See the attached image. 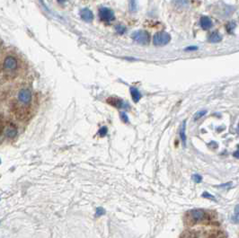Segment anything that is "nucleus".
I'll use <instances>...</instances> for the list:
<instances>
[{"label": "nucleus", "instance_id": "f257e3e1", "mask_svg": "<svg viewBox=\"0 0 239 238\" xmlns=\"http://www.w3.org/2000/svg\"><path fill=\"white\" fill-rule=\"evenodd\" d=\"M207 218V212L203 209H191L186 214L187 223L194 225Z\"/></svg>", "mask_w": 239, "mask_h": 238}, {"label": "nucleus", "instance_id": "f03ea898", "mask_svg": "<svg viewBox=\"0 0 239 238\" xmlns=\"http://www.w3.org/2000/svg\"><path fill=\"white\" fill-rule=\"evenodd\" d=\"M18 68V62L13 56H8L3 62V72L7 74H13Z\"/></svg>", "mask_w": 239, "mask_h": 238}, {"label": "nucleus", "instance_id": "7ed1b4c3", "mask_svg": "<svg viewBox=\"0 0 239 238\" xmlns=\"http://www.w3.org/2000/svg\"><path fill=\"white\" fill-rule=\"evenodd\" d=\"M131 37H132L133 41H135L137 43L141 44V45H147L150 41V36H149L148 32L143 31V30H139V31L133 32Z\"/></svg>", "mask_w": 239, "mask_h": 238}, {"label": "nucleus", "instance_id": "20e7f679", "mask_svg": "<svg viewBox=\"0 0 239 238\" xmlns=\"http://www.w3.org/2000/svg\"><path fill=\"white\" fill-rule=\"evenodd\" d=\"M171 41V36L167 32H158L155 34L153 38V42L155 45L158 46H164L166 45L169 41Z\"/></svg>", "mask_w": 239, "mask_h": 238}, {"label": "nucleus", "instance_id": "39448f33", "mask_svg": "<svg viewBox=\"0 0 239 238\" xmlns=\"http://www.w3.org/2000/svg\"><path fill=\"white\" fill-rule=\"evenodd\" d=\"M2 135H4L6 139H13L17 136V128L15 125H13L12 123H8L5 124V126H4V124H2Z\"/></svg>", "mask_w": 239, "mask_h": 238}, {"label": "nucleus", "instance_id": "423d86ee", "mask_svg": "<svg viewBox=\"0 0 239 238\" xmlns=\"http://www.w3.org/2000/svg\"><path fill=\"white\" fill-rule=\"evenodd\" d=\"M99 17L103 22H112L114 20V14L109 8L101 7L99 9Z\"/></svg>", "mask_w": 239, "mask_h": 238}, {"label": "nucleus", "instance_id": "0eeeda50", "mask_svg": "<svg viewBox=\"0 0 239 238\" xmlns=\"http://www.w3.org/2000/svg\"><path fill=\"white\" fill-rule=\"evenodd\" d=\"M18 100L22 104H29L32 101V93L28 89H22L18 94Z\"/></svg>", "mask_w": 239, "mask_h": 238}, {"label": "nucleus", "instance_id": "6e6552de", "mask_svg": "<svg viewBox=\"0 0 239 238\" xmlns=\"http://www.w3.org/2000/svg\"><path fill=\"white\" fill-rule=\"evenodd\" d=\"M108 103H110L111 105L116 107V108H128V105L121 100L119 98H115V97H110L107 100Z\"/></svg>", "mask_w": 239, "mask_h": 238}, {"label": "nucleus", "instance_id": "1a4fd4ad", "mask_svg": "<svg viewBox=\"0 0 239 238\" xmlns=\"http://www.w3.org/2000/svg\"><path fill=\"white\" fill-rule=\"evenodd\" d=\"M80 16H81L82 19H83L84 21L88 22V23L92 22L93 19H94L93 13H92L88 8H84V9H82L81 12H80Z\"/></svg>", "mask_w": 239, "mask_h": 238}, {"label": "nucleus", "instance_id": "9d476101", "mask_svg": "<svg viewBox=\"0 0 239 238\" xmlns=\"http://www.w3.org/2000/svg\"><path fill=\"white\" fill-rule=\"evenodd\" d=\"M201 26L202 29L208 30L212 26V21L208 16H202L201 18Z\"/></svg>", "mask_w": 239, "mask_h": 238}, {"label": "nucleus", "instance_id": "9b49d317", "mask_svg": "<svg viewBox=\"0 0 239 238\" xmlns=\"http://www.w3.org/2000/svg\"><path fill=\"white\" fill-rule=\"evenodd\" d=\"M185 127H186V121H184L181 126V129H180V138L181 140L183 142V146H186V135H185Z\"/></svg>", "mask_w": 239, "mask_h": 238}, {"label": "nucleus", "instance_id": "f8f14e48", "mask_svg": "<svg viewBox=\"0 0 239 238\" xmlns=\"http://www.w3.org/2000/svg\"><path fill=\"white\" fill-rule=\"evenodd\" d=\"M222 40V35L219 32H212L208 38V41L212 43H216V42H219Z\"/></svg>", "mask_w": 239, "mask_h": 238}, {"label": "nucleus", "instance_id": "ddd939ff", "mask_svg": "<svg viewBox=\"0 0 239 238\" xmlns=\"http://www.w3.org/2000/svg\"><path fill=\"white\" fill-rule=\"evenodd\" d=\"M130 94H131L132 99H133V101H134L135 103H138V102L140 100V98H141V95H140V93H139V90L136 89V88L131 87V88H130Z\"/></svg>", "mask_w": 239, "mask_h": 238}, {"label": "nucleus", "instance_id": "4468645a", "mask_svg": "<svg viewBox=\"0 0 239 238\" xmlns=\"http://www.w3.org/2000/svg\"><path fill=\"white\" fill-rule=\"evenodd\" d=\"M232 222L235 224H239V205H237L235 207V212L232 217Z\"/></svg>", "mask_w": 239, "mask_h": 238}, {"label": "nucleus", "instance_id": "2eb2a0df", "mask_svg": "<svg viewBox=\"0 0 239 238\" xmlns=\"http://www.w3.org/2000/svg\"><path fill=\"white\" fill-rule=\"evenodd\" d=\"M206 113H207V111H206V110L197 111V112L195 113V115H194V118H193V120H194V121H198L199 119H201V117H203V116H204Z\"/></svg>", "mask_w": 239, "mask_h": 238}, {"label": "nucleus", "instance_id": "dca6fc26", "mask_svg": "<svg viewBox=\"0 0 239 238\" xmlns=\"http://www.w3.org/2000/svg\"><path fill=\"white\" fill-rule=\"evenodd\" d=\"M236 26H237V24H236L235 22H230V23H228L227 25H226V30H227V32H229V33L233 32L234 29L236 28Z\"/></svg>", "mask_w": 239, "mask_h": 238}, {"label": "nucleus", "instance_id": "f3484780", "mask_svg": "<svg viewBox=\"0 0 239 238\" xmlns=\"http://www.w3.org/2000/svg\"><path fill=\"white\" fill-rule=\"evenodd\" d=\"M232 185H233V182H226V183L218 185L217 188H220V189H229Z\"/></svg>", "mask_w": 239, "mask_h": 238}, {"label": "nucleus", "instance_id": "a211bd4d", "mask_svg": "<svg viewBox=\"0 0 239 238\" xmlns=\"http://www.w3.org/2000/svg\"><path fill=\"white\" fill-rule=\"evenodd\" d=\"M105 214V210H104V208H103V207H97L96 208V217H101V216H103V215H104Z\"/></svg>", "mask_w": 239, "mask_h": 238}, {"label": "nucleus", "instance_id": "6ab92c4d", "mask_svg": "<svg viewBox=\"0 0 239 238\" xmlns=\"http://www.w3.org/2000/svg\"><path fill=\"white\" fill-rule=\"evenodd\" d=\"M115 30H116L117 33H119V34H123V33L125 32V31H126V28H125L124 26H122V25H117L116 28H115Z\"/></svg>", "mask_w": 239, "mask_h": 238}, {"label": "nucleus", "instance_id": "aec40b11", "mask_svg": "<svg viewBox=\"0 0 239 238\" xmlns=\"http://www.w3.org/2000/svg\"><path fill=\"white\" fill-rule=\"evenodd\" d=\"M192 180L197 182V183H200L201 181H202V177L200 175H192Z\"/></svg>", "mask_w": 239, "mask_h": 238}, {"label": "nucleus", "instance_id": "412c9836", "mask_svg": "<svg viewBox=\"0 0 239 238\" xmlns=\"http://www.w3.org/2000/svg\"><path fill=\"white\" fill-rule=\"evenodd\" d=\"M183 238H201L200 236L196 233H188L184 236Z\"/></svg>", "mask_w": 239, "mask_h": 238}, {"label": "nucleus", "instance_id": "4be33fe9", "mask_svg": "<svg viewBox=\"0 0 239 238\" xmlns=\"http://www.w3.org/2000/svg\"><path fill=\"white\" fill-rule=\"evenodd\" d=\"M106 134H107V128L106 127L101 128L100 130H99V135H100V137H104Z\"/></svg>", "mask_w": 239, "mask_h": 238}, {"label": "nucleus", "instance_id": "5701e85b", "mask_svg": "<svg viewBox=\"0 0 239 238\" xmlns=\"http://www.w3.org/2000/svg\"><path fill=\"white\" fill-rule=\"evenodd\" d=\"M202 197H203V198H206V199H209V200H216L215 197L212 196L211 194L208 193V192H204V193L202 194Z\"/></svg>", "mask_w": 239, "mask_h": 238}, {"label": "nucleus", "instance_id": "b1692460", "mask_svg": "<svg viewBox=\"0 0 239 238\" xmlns=\"http://www.w3.org/2000/svg\"><path fill=\"white\" fill-rule=\"evenodd\" d=\"M121 120H122L125 123H128V122H129V118H128L127 114H126L125 112H121Z\"/></svg>", "mask_w": 239, "mask_h": 238}, {"label": "nucleus", "instance_id": "393cba45", "mask_svg": "<svg viewBox=\"0 0 239 238\" xmlns=\"http://www.w3.org/2000/svg\"><path fill=\"white\" fill-rule=\"evenodd\" d=\"M129 4H130V9L134 11L136 8V0H129Z\"/></svg>", "mask_w": 239, "mask_h": 238}, {"label": "nucleus", "instance_id": "a878e982", "mask_svg": "<svg viewBox=\"0 0 239 238\" xmlns=\"http://www.w3.org/2000/svg\"><path fill=\"white\" fill-rule=\"evenodd\" d=\"M198 49V47L196 46H191V47H188L185 49V50H196Z\"/></svg>", "mask_w": 239, "mask_h": 238}, {"label": "nucleus", "instance_id": "bb28decb", "mask_svg": "<svg viewBox=\"0 0 239 238\" xmlns=\"http://www.w3.org/2000/svg\"><path fill=\"white\" fill-rule=\"evenodd\" d=\"M234 157H237V158H239V146H238V150L236 151V152L234 153Z\"/></svg>", "mask_w": 239, "mask_h": 238}]
</instances>
